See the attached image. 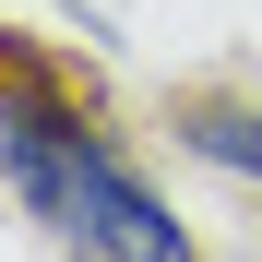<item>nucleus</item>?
Listing matches in <instances>:
<instances>
[{
    "label": "nucleus",
    "mask_w": 262,
    "mask_h": 262,
    "mask_svg": "<svg viewBox=\"0 0 262 262\" xmlns=\"http://www.w3.org/2000/svg\"><path fill=\"white\" fill-rule=\"evenodd\" d=\"M0 179L72 262H203L191 227L167 214V191L131 167V143L83 96H60L36 36L0 48Z\"/></svg>",
    "instance_id": "nucleus-1"
},
{
    "label": "nucleus",
    "mask_w": 262,
    "mask_h": 262,
    "mask_svg": "<svg viewBox=\"0 0 262 262\" xmlns=\"http://www.w3.org/2000/svg\"><path fill=\"white\" fill-rule=\"evenodd\" d=\"M167 143H179L191 167H214V179L262 191V107H250V96H214V83H179V96H167Z\"/></svg>",
    "instance_id": "nucleus-2"
}]
</instances>
